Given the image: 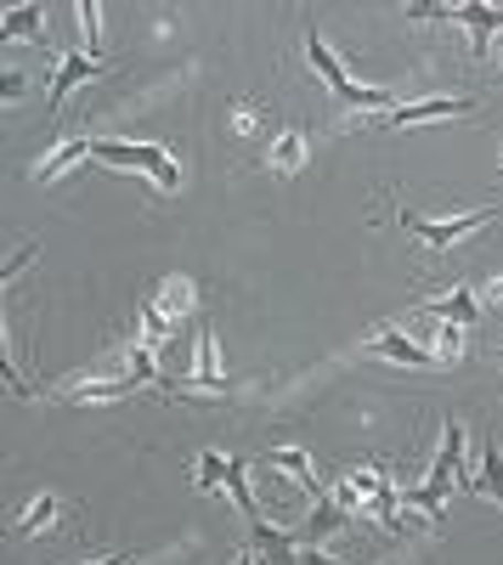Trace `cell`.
I'll return each mask as SVG.
<instances>
[{
    "instance_id": "obj_26",
    "label": "cell",
    "mask_w": 503,
    "mask_h": 565,
    "mask_svg": "<svg viewBox=\"0 0 503 565\" xmlns=\"http://www.w3.org/2000/svg\"><path fill=\"white\" fill-rule=\"evenodd\" d=\"M0 97H7V108L23 97V74H7V79H0Z\"/></svg>"
},
{
    "instance_id": "obj_5",
    "label": "cell",
    "mask_w": 503,
    "mask_h": 565,
    "mask_svg": "<svg viewBox=\"0 0 503 565\" xmlns=\"http://www.w3.org/2000/svg\"><path fill=\"white\" fill-rule=\"evenodd\" d=\"M470 108H475L470 97H425V103H396L385 114H368V125H379V130H414V125H436V119H459Z\"/></svg>"
},
{
    "instance_id": "obj_21",
    "label": "cell",
    "mask_w": 503,
    "mask_h": 565,
    "mask_svg": "<svg viewBox=\"0 0 503 565\" xmlns=\"http://www.w3.org/2000/svg\"><path fill=\"white\" fill-rule=\"evenodd\" d=\"M226 469H233V458H221V452H199V463H193V487L199 492H226Z\"/></svg>"
},
{
    "instance_id": "obj_17",
    "label": "cell",
    "mask_w": 503,
    "mask_h": 565,
    "mask_svg": "<svg viewBox=\"0 0 503 565\" xmlns=\"http://www.w3.org/2000/svg\"><path fill=\"white\" fill-rule=\"evenodd\" d=\"M142 345H148V351H170V345H175V322L159 311V300L142 306Z\"/></svg>"
},
{
    "instance_id": "obj_32",
    "label": "cell",
    "mask_w": 503,
    "mask_h": 565,
    "mask_svg": "<svg viewBox=\"0 0 503 565\" xmlns=\"http://www.w3.org/2000/svg\"><path fill=\"white\" fill-rule=\"evenodd\" d=\"M497 159H503V153H497Z\"/></svg>"
},
{
    "instance_id": "obj_11",
    "label": "cell",
    "mask_w": 503,
    "mask_h": 565,
    "mask_svg": "<svg viewBox=\"0 0 503 565\" xmlns=\"http://www.w3.org/2000/svg\"><path fill=\"white\" fill-rule=\"evenodd\" d=\"M199 362H193V391H210V396H226V391H233V380H226V373H221V362H215V328H199Z\"/></svg>"
},
{
    "instance_id": "obj_22",
    "label": "cell",
    "mask_w": 503,
    "mask_h": 565,
    "mask_svg": "<svg viewBox=\"0 0 503 565\" xmlns=\"http://www.w3.org/2000/svg\"><path fill=\"white\" fill-rule=\"evenodd\" d=\"M271 164H278L283 175H295V170L306 164V136H300V130H283L278 141H271Z\"/></svg>"
},
{
    "instance_id": "obj_23",
    "label": "cell",
    "mask_w": 503,
    "mask_h": 565,
    "mask_svg": "<svg viewBox=\"0 0 503 565\" xmlns=\"http://www.w3.org/2000/svg\"><path fill=\"white\" fill-rule=\"evenodd\" d=\"M159 311L175 322V317H188L193 311V282L188 277H175V282H164V295H159Z\"/></svg>"
},
{
    "instance_id": "obj_10",
    "label": "cell",
    "mask_w": 503,
    "mask_h": 565,
    "mask_svg": "<svg viewBox=\"0 0 503 565\" xmlns=\"http://www.w3.org/2000/svg\"><path fill=\"white\" fill-rule=\"evenodd\" d=\"M368 351H374V356H385V362H402V367H436V362H441L430 345L407 340L402 328H385V334H374V340H368Z\"/></svg>"
},
{
    "instance_id": "obj_4",
    "label": "cell",
    "mask_w": 503,
    "mask_h": 565,
    "mask_svg": "<svg viewBox=\"0 0 503 565\" xmlns=\"http://www.w3.org/2000/svg\"><path fill=\"white\" fill-rule=\"evenodd\" d=\"M497 210H470V215H419V210H396V221H402V232H414V244L419 249H452V244H464L470 232H481L486 221H492Z\"/></svg>"
},
{
    "instance_id": "obj_15",
    "label": "cell",
    "mask_w": 503,
    "mask_h": 565,
    "mask_svg": "<svg viewBox=\"0 0 503 565\" xmlns=\"http://www.w3.org/2000/svg\"><path fill=\"white\" fill-rule=\"evenodd\" d=\"M260 463H266V469H283V476H289V481H300V487H306L311 498H317V492H323V487H317V481H311V458H306L300 447H271V452H266Z\"/></svg>"
},
{
    "instance_id": "obj_28",
    "label": "cell",
    "mask_w": 503,
    "mask_h": 565,
    "mask_svg": "<svg viewBox=\"0 0 503 565\" xmlns=\"http://www.w3.org/2000/svg\"><path fill=\"white\" fill-rule=\"evenodd\" d=\"M300 565H340V559H329L323 548H300Z\"/></svg>"
},
{
    "instance_id": "obj_18",
    "label": "cell",
    "mask_w": 503,
    "mask_h": 565,
    "mask_svg": "<svg viewBox=\"0 0 503 565\" xmlns=\"http://www.w3.org/2000/svg\"><path fill=\"white\" fill-rule=\"evenodd\" d=\"M136 391V380H130V373H125V380H90V385H74L68 391V402H119V396H130Z\"/></svg>"
},
{
    "instance_id": "obj_14",
    "label": "cell",
    "mask_w": 503,
    "mask_h": 565,
    "mask_svg": "<svg viewBox=\"0 0 503 565\" xmlns=\"http://www.w3.org/2000/svg\"><path fill=\"white\" fill-rule=\"evenodd\" d=\"M79 159H90V141H79V136H68V141H57L52 153H45L40 164H34V181H57L68 164H79Z\"/></svg>"
},
{
    "instance_id": "obj_2",
    "label": "cell",
    "mask_w": 503,
    "mask_h": 565,
    "mask_svg": "<svg viewBox=\"0 0 503 565\" xmlns=\"http://www.w3.org/2000/svg\"><path fill=\"white\" fill-rule=\"evenodd\" d=\"M90 159L108 164V170L148 175L159 193H175V186H181V164L170 159V148H159V141H108V136H97V141H90Z\"/></svg>"
},
{
    "instance_id": "obj_12",
    "label": "cell",
    "mask_w": 503,
    "mask_h": 565,
    "mask_svg": "<svg viewBox=\"0 0 503 565\" xmlns=\"http://www.w3.org/2000/svg\"><path fill=\"white\" fill-rule=\"evenodd\" d=\"M430 317H441V322H452V328H475L481 295L470 289V282H459V289H447L441 300H430Z\"/></svg>"
},
{
    "instance_id": "obj_16",
    "label": "cell",
    "mask_w": 503,
    "mask_h": 565,
    "mask_svg": "<svg viewBox=\"0 0 503 565\" xmlns=\"http://www.w3.org/2000/svg\"><path fill=\"white\" fill-rule=\"evenodd\" d=\"M226 492H233V503H238V514L255 526L260 521V503H255V487H249V463L244 458H233V469H226Z\"/></svg>"
},
{
    "instance_id": "obj_27",
    "label": "cell",
    "mask_w": 503,
    "mask_h": 565,
    "mask_svg": "<svg viewBox=\"0 0 503 565\" xmlns=\"http://www.w3.org/2000/svg\"><path fill=\"white\" fill-rule=\"evenodd\" d=\"M34 249H40V244H29V249H18V255L7 260V282H12V277H18V271H23L29 260H34Z\"/></svg>"
},
{
    "instance_id": "obj_30",
    "label": "cell",
    "mask_w": 503,
    "mask_h": 565,
    "mask_svg": "<svg viewBox=\"0 0 503 565\" xmlns=\"http://www.w3.org/2000/svg\"><path fill=\"white\" fill-rule=\"evenodd\" d=\"M90 565H130V554H103V559H90Z\"/></svg>"
},
{
    "instance_id": "obj_7",
    "label": "cell",
    "mask_w": 503,
    "mask_h": 565,
    "mask_svg": "<svg viewBox=\"0 0 503 565\" xmlns=\"http://www.w3.org/2000/svg\"><path fill=\"white\" fill-rule=\"evenodd\" d=\"M345 521H351V509H345L334 492H317L311 521H300V543H306V548H323L334 532H345Z\"/></svg>"
},
{
    "instance_id": "obj_9",
    "label": "cell",
    "mask_w": 503,
    "mask_h": 565,
    "mask_svg": "<svg viewBox=\"0 0 503 565\" xmlns=\"http://www.w3.org/2000/svg\"><path fill=\"white\" fill-rule=\"evenodd\" d=\"M452 23H464L475 57L492 63V40H497V29H503V7H475V0H470V7H452Z\"/></svg>"
},
{
    "instance_id": "obj_3",
    "label": "cell",
    "mask_w": 503,
    "mask_h": 565,
    "mask_svg": "<svg viewBox=\"0 0 503 565\" xmlns=\"http://www.w3.org/2000/svg\"><path fill=\"white\" fill-rule=\"evenodd\" d=\"M441 430H447V436H441V452H436V463H430L425 487H414V492H407V503H414V509H425L430 521H441V503H447L452 481L464 476V418H447Z\"/></svg>"
},
{
    "instance_id": "obj_1",
    "label": "cell",
    "mask_w": 503,
    "mask_h": 565,
    "mask_svg": "<svg viewBox=\"0 0 503 565\" xmlns=\"http://www.w3.org/2000/svg\"><path fill=\"white\" fill-rule=\"evenodd\" d=\"M306 63L317 68V79L329 85V97L334 103H345V108H362V114H385V108H396V90H379V85H356L351 79V68L340 63V52L317 34V29H306Z\"/></svg>"
},
{
    "instance_id": "obj_24",
    "label": "cell",
    "mask_w": 503,
    "mask_h": 565,
    "mask_svg": "<svg viewBox=\"0 0 503 565\" xmlns=\"http://www.w3.org/2000/svg\"><path fill=\"white\" fill-rule=\"evenodd\" d=\"M103 12H97V0H79V23H85V45H90V57H97V34H103V23H97Z\"/></svg>"
},
{
    "instance_id": "obj_19",
    "label": "cell",
    "mask_w": 503,
    "mask_h": 565,
    "mask_svg": "<svg viewBox=\"0 0 503 565\" xmlns=\"http://www.w3.org/2000/svg\"><path fill=\"white\" fill-rule=\"evenodd\" d=\"M45 34V7H12L7 12V40H40Z\"/></svg>"
},
{
    "instance_id": "obj_29",
    "label": "cell",
    "mask_w": 503,
    "mask_h": 565,
    "mask_svg": "<svg viewBox=\"0 0 503 565\" xmlns=\"http://www.w3.org/2000/svg\"><path fill=\"white\" fill-rule=\"evenodd\" d=\"M486 300H492V306H503V277H492V282H486Z\"/></svg>"
},
{
    "instance_id": "obj_13",
    "label": "cell",
    "mask_w": 503,
    "mask_h": 565,
    "mask_svg": "<svg viewBox=\"0 0 503 565\" xmlns=\"http://www.w3.org/2000/svg\"><path fill=\"white\" fill-rule=\"evenodd\" d=\"M464 487L481 492V498H492V503L503 509V447H497V441H486V452H481V463H475V476H464Z\"/></svg>"
},
{
    "instance_id": "obj_25",
    "label": "cell",
    "mask_w": 503,
    "mask_h": 565,
    "mask_svg": "<svg viewBox=\"0 0 503 565\" xmlns=\"http://www.w3.org/2000/svg\"><path fill=\"white\" fill-rule=\"evenodd\" d=\"M260 119H266V114H260L255 103H238V108H233V125H238V136H255V130H260Z\"/></svg>"
},
{
    "instance_id": "obj_6",
    "label": "cell",
    "mask_w": 503,
    "mask_h": 565,
    "mask_svg": "<svg viewBox=\"0 0 503 565\" xmlns=\"http://www.w3.org/2000/svg\"><path fill=\"white\" fill-rule=\"evenodd\" d=\"M108 68H103V57H90V52H68L63 63H57V74H52V114H63V103H68V90L74 85H85V79H103Z\"/></svg>"
},
{
    "instance_id": "obj_8",
    "label": "cell",
    "mask_w": 503,
    "mask_h": 565,
    "mask_svg": "<svg viewBox=\"0 0 503 565\" xmlns=\"http://www.w3.org/2000/svg\"><path fill=\"white\" fill-rule=\"evenodd\" d=\"M249 537H255V559H260V565H300V548H306V543H300V526L283 532V526L255 521Z\"/></svg>"
},
{
    "instance_id": "obj_31",
    "label": "cell",
    "mask_w": 503,
    "mask_h": 565,
    "mask_svg": "<svg viewBox=\"0 0 503 565\" xmlns=\"http://www.w3.org/2000/svg\"><path fill=\"white\" fill-rule=\"evenodd\" d=\"M233 565H255V554H238V559H233Z\"/></svg>"
},
{
    "instance_id": "obj_20",
    "label": "cell",
    "mask_w": 503,
    "mask_h": 565,
    "mask_svg": "<svg viewBox=\"0 0 503 565\" xmlns=\"http://www.w3.org/2000/svg\"><path fill=\"white\" fill-rule=\"evenodd\" d=\"M57 509H63V503H57L52 492H40V498L18 514V532H52V526H57Z\"/></svg>"
}]
</instances>
